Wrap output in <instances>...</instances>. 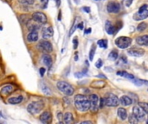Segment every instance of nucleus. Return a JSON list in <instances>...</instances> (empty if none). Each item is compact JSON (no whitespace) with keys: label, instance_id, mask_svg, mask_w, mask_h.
I'll list each match as a JSON object with an SVG mask.
<instances>
[{"label":"nucleus","instance_id":"f257e3e1","mask_svg":"<svg viewBox=\"0 0 148 124\" xmlns=\"http://www.w3.org/2000/svg\"><path fill=\"white\" fill-rule=\"evenodd\" d=\"M75 108L80 112H86L89 110V101L84 95H76L75 97Z\"/></svg>","mask_w":148,"mask_h":124},{"label":"nucleus","instance_id":"f03ea898","mask_svg":"<svg viewBox=\"0 0 148 124\" xmlns=\"http://www.w3.org/2000/svg\"><path fill=\"white\" fill-rule=\"evenodd\" d=\"M56 86H57L58 90H60V91H62V93H64L67 96H72L75 92L74 87L65 81H59L56 84Z\"/></svg>","mask_w":148,"mask_h":124},{"label":"nucleus","instance_id":"7ed1b4c3","mask_svg":"<svg viewBox=\"0 0 148 124\" xmlns=\"http://www.w3.org/2000/svg\"><path fill=\"white\" fill-rule=\"evenodd\" d=\"M43 107H44V103L41 101H36V102H32L31 103H30L27 107L28 112L30 114H38L43 110Z\"/></svg>","mask_w":148,"mask_h":124},{"label":"nucleus","instance_id":"20e7f679","mask_svg":"<svg viewBox=\"0 0 148 124\" xmlns=\"http://www.w3.org/2000/svg\"><path fill=\"white\" fill-rule=\"evenodd\" d=\"M115 44L119 48L126 49L132 44V39L127 36H120L115 40Z\"/></svg>","mask_w":148,"mask_h":124},{"label":"nucleus","instance_id":"39448f33","mask_svg":"<svg viewBox=\"0 0 148 124\" xmlns=\"http://www.w3.org/2000/svg\"><path fill=\"white\" fill-rule=\"evenodd\" d=\"M89 101V110L92 112H97L99 109V97L96 94H91L88 97Z\"/></svg>","mask_w":148,"mask_h":124},{"label":"nucleus","instance_id":"423d86ee","mask_svg":"<svg viewBox=\"0 0 148 124\" xmlns=\"http://www.w3.org/2000/svg\"><path fill=\"white\" fill-rule=\"evenodd\" d=\"M105 99V105L108 106V107H116L119 104V98L115 95L109 94L108 97H106Z\"/></svg>","mask_w":148,"mask_h":124},{"label":"nucleus","instance_id":"0eeeda50","mask_svg":"<svg viewBox=\"0 0 148 124\" xmlns=\"http://www.w3.org/2000/svg\"><path fill=\"white\" fill-rule=\"evenodd\" d=\"M132 114L136 116V118L138 119L139 121H142L145 119L146 113H145L139 105H135L133 107V109H132Z\"/></svg>","mask_w":148,"mask_h":124},{"label":"nucleus","instance_id":"6e6552de","mask_svg":"<svg viewBox=\"0 0 148 124\" xmlns=\"http://www.w3.org/2000/svg\"><path fill=\"white\" fill-rule=\"evenodd\" d=\"M32 19L36 23H42V24H44V23H47V16L43 12H35L32 15Z\"/></svg>","mask_w":148,"mask_h":124},{"label":"nucleus","instance_id":"1a4fd4ad","mask_svg":"<svg viewBox=\"0 0 148 124\" xmlns=\"http://www.w3.org/2000/svg\"><path fill=\"white\" fill-rule=\"evenodd\" d=\"M38 47L40 48L42 51L46 52V53H50V52L53 50V47H52V44L49 41L43 40L39 42L38 44Z\"/></svg>","mask_w":148,"mask_h":124},{"label":"nucleus","instance_id":"9d476101","mask_svg":"<svg viewBox=\"0 0 148 124\" xmlns=\"http://www.w3.org/2000/svg\"><path fill=\"white\" fill-rule=\"evenodd\" d=\"M106 9L109 13H117L120 10V4L116 2H110L106 6Z\"/></svg>","mask_w":148,"mask_h":124},{"label":"nucleus","instance_id":"9b49d317","mask_svg":"<svg viewBox=\"0 0 148 124\" xmlns=\"http://www.w3.org/2000/svg\"><path fill=\"white\" fill-rule=\"evenodd\" d=\"M128 54L132 56H135V57H140V56H142L143 54H145V50H143L142 48H139V47H132V48L128 49L127 51Z\"/></svg>","mask_w":148,"mask_h":124},{"label":"nucleus","instance_id":"f8f14e48","mask_svg":"<svg viewBox=\"0 0 148 124\" xmlns=\"http://www.w3.org/2000/svg\"><path fill=\"white\" fill-rule=\"evenodd\" d=\"M14 91H15V88L11 85V84H6V85L3 86L1 89H0V92H1V94L5 95V96L11 94Z\"/></svg>","mask_w":148,"mask_h":124},{"label":"nucleus","instance_id":"ddd939ff","mask_svg":"<svg viewBox=\"0 0 148 124\" xmlns=\"http://www.w3.org/2000/svg\"><path fill=\"white\" fill-rule=\"evenodd\" d=\"M52 120V115L50 112L49 111H44L42 115L40 116V121L43 123H48Z\"/></svg>","mask_w":148,"mask_h":124},{"label":"nucleus","instance_id":"4468645a","mask_svg":"<svg viewBox=\"0 0 148 124\" xmlns=\"http://www.w3.org/2000/svg\"><path fill=\"white\" fill-rule=\"evenodd\" d=\"M54 34V30L52 27H48L43 29V37L44 39H49L53 36Z\"/></svg>","mask_w":148,"mask_h":124},{"label":"nucleus","instance_id":"2eb2a0df","mask_svg":"<svg viewBox=\"0 0 148 124\" xmlns=\"http://www.w3.org/2000/svg\"><path fill=\"white\" fill-rule=\"evenodd\" d=\"M147 17H148V10H145V11H143V12H137L133 16V18L136 21L144 20V19L147 18Z\"/></svg>","mask_w":148,"mask_h":124},{"label":"nucleus","instance_id":"dca6fc26","mask_svg":"<svg viewBox=\"0 0 148 124\" xmlns=\"http://www.w3.org/2000/svg\"><path fill=\"white\" fill-rule=\"evenodd\" d=\"M119 102L123 106H129L132 104V99L128 96H122L120 99H119Z\"/></svg>","mask_w":148,"mask_h":124},{"label":"nucleus","instance_id":"f3484780","mask_svg":"<svg viewBox=\"0 0 148 124\" xmlns=\"http://www.w3.org/2000/svg\"><path fill=\"white\" fill-rule=\"evenodd\" d=\"M136 42L140 46H147L148 45V36L145 34V36L137 37Z\"/></svg>","mask_w":148,"mask_h":124},{"label":"nucleus","instance_id":"a211bd4d","mask_svg":"<svg viewBox=\"0 0 148 124\" xmlns=\"http://www.w3.org/2000/svg\"><path fill=\"white\" fill-rule=\"evenodd\" d=\"M38 40V33L36 31H30L27 36V41L29 42H34Z\"/></svg>","mask_w":148,"mask_h":124},{"label":"nucleus","instance_id":"6ab92c4d","mask_svg":"<svg viewBox=\"0 0 148 124\" xmlns=\"http://www.w3.org/2000/svg\"><path fill=\"white\" fill-rule=\"evenodd\" d=\"M23 97H22V96H18V97H10V98L8 99V103L10 104H18L23 101Z\"/></svg>","mask_w":148,"mask_h":124},{"label":"nucleus","instance_id":"aec40b11","mask_svg":"<svg viewBox=\"0 0 148 124\" xmlns=\"http://www.w3.org/2000/svg\"><path fill=\"white\" fill-rule=\"evenodd\" d=\"M117 114H118V116L121 120H126L127 118V110H125L124 108H119L117 110Z\"/></svg>","mask_w":148,"mask_h":124},{"label":"nucleus","instance_id":"412c9836","mask_svg":"<svg viewBox=\"0 0 148 124\" xmlns=\"http://www.w3.org/2000/svg\"><path fill=\"white\" fill-rule=\"evenodd\" d=\"M63 121L65 123L67 124H70V123H73L74 122V117H73V115L69 112H67L65 113V115L63 116Z\"/></svg>","mask_w":148,"mask_h":124},{"label":"nucleus","instance_id":"4be33fe9","mask_svg":"<svg viewBox=\"0 0 148 124\" xmlns=\"http://www.w3.org/2000/svg\"><path fill=\"white\" fill-rule=\"evenodd\" d=\"M106 32H107V34H114L115 33V27L112 25L110 21H106Z\"/></svg>","mask_w":148,"mask_h":124},{"label":"nucleus","instance_id":"5701e85b","mask_svg":"<svg viewBox=\"0 0 148 124\" xmlns=\"http://www.w3.org/2000/svg\"><path fill=\"white\" fill-rule=\"evenodd\" d=\"M43 61L48 67H50L52 66V59L49 55L48 54H44L43 56Z\"/></svg>","mask_w":148,"mask_h":124},{"label":"nucleus","instance_id":"b1692460","mask_svg":"<svg viewBox=\"0 0 148 124\" xmlns=\"http://www.w3.org/2000/svg\"><path fill=\"white\" fill-rule=\"evenodd\" d=\"M117 75H119V76H121V77L127 78V79H133L134 78H135L132 74H130V73H127V72H125V71H119V72H117Z\"/></svg>","mask_w":148,"mask_h":124},{"label":"nucleus","instance_id":"393cba45","mask_svg":"<svg viewBox=\"0 0 148 124\" xmlns=\"http://www.w3.org/2000/svg\"><path fill=\"white\" fill-rule=\"evenodd\" d=\"M40 87H41V90L43 91V92L44 93V94H46V95H50L51 94V91H50V90H49V88L44 84V83L41 82Z\"/></svg>","mask_w":148,"mask_h":124},{"label":"nucleus","instance_id":"a878e982","mask_svg":"<svg viewBox=\"0 0 148 124\" xmlns=\"http://www.w3.org/2000/svg\"><path fill=\"white\" fill-rule=\"evenodd\" d=\"M119 57V54L117 52V50H113L112 52H110V54H108V58L111 60H116L117 58Z\"/></svg>","mask_w":148,"mask_h":124},{"label":"nucleus","instance_id":"bb28decb","mask_svg":"<svg viewBox=\"0 0 148 124\" xmlns=\"http://www.w3.org/2000/svg\"><path fill=\"white\" fill-rule=\"evenodd\" d=\"M97 44L101 48H106L107 47V40H105V39L99 40L97 41Z\"/></svg>","mask_w":148,"mask_h":124},{"label":"nucleus","instance_id":"cd10ccee","mask_svg":"<svg viewBox=\"0 0 148 124\" xmlns=\"http://www.w3.org/2000/svg\"><path fill=\"white\" fill-rule=\"evenodd\" d=\"M146 29H147V24L145 23H141L138 25V27H137V30H138L139 32H143Z\"/></svg>","mask_w":148,"mask_h":124},{"label":"nucleus","instance_id":"c85d7f7f","mask_svg":"<svg viewBox=\"0 0 148 124\" xmlns=\"http://www.w3.org/2000/svg\"><path fill=\"white\" fill-rule=\"evenodd\" d=\"M128 121H129V122L131 124H137L139 122V120L136 118V116L133 114L130 115L129 117H128Z\"/></svg>","mask_w":148,"mask_h":124},{"label":"nucleus","instance_id":"c756f323","mask_svg":"<svg viewBox=\"0 0 148 124\" xmlns=\"http://www.w3.org/2000/svg\"><path fill=\"white\" fill-rule=\"evenodd\" d=\"M133 83L135 84H137V85H142L143 84V83H144L145 84H147V81L146 80H140V79H136L135 78H134L133 79Z\"/></svg>","mask_w":148,"mask_h":124},{"label":"nucleus","instance_id":"7c9ffc66","mask_svg":"<svg viewBox=\"0 0 148 124\" xmlns=\"http://www.w3.org/2000/svg\"><path fill=\"white\" fill-rule=\"evenodd\" d=\"M139 106L145 112V113H147L148 112V104L146 103H145V102H143V103H139Z\"/></svg>","mask_w":148,"mask_h":124},{"label":"nucleus","instance_id":"2f4dec72","mask_svg":"<svg viewBox=\"0 0 148 124\" xmlns=\"http://www.w3.org/2000/svg\"><path fill=\"white\" fill-rule=\"evenodd\" d=\"M87 72H88V69H85L82 73H75V75L76 78H82L83 76H85V74L87 73Z\"/></svg>","mask_w":148,"mask_h":124},{"label":"nucleus","instance_id":"473e14b6","mask_svg":"<svg viewBox=\"0 0 148 124\" xmlns=\"http://www.w3.org/2000/svg\"><path fill=\"white\" fill-rule=\"evenodd\" d=\"M95 46H93L92 49H91V51H90V54H89V60H93V55H95Z\"/></svg>","mask_w":148,"mask_h":124},{"label":"nucleus","instance_id":"72a5a7b5","mask_svg":"<svg viewBox=\"0 0 148 124\" xmlns=\"http://www.w3.org/2000/svg\"><path fill=\"white\" fill-rule=\"evenodd\" d=\"M19 2L22 4H32L34 3V0H19Z\"/></svg>","mask_w":148,"mask_h":124},{"label":"nucleus","instance_id":"f704fd0d","mask_svg":"<svg viewBox=\"0 0 148 124\" xmlns=\"http://www.w3.org/2000/svg\"><path fill=\"white\" fill-rule=\"evenodd\" d=\"M29 29L30 31H36V30L39 29V27L37 25H30L29 27Z\"/></svg>","mask_w":148,"mask_h":124},{"label":"nucleus","instance_id":"c9c22d12","mask_svg":"<svg viewBox=\"0 0 148 124\" xmlns=\"http://www.w3.org/2000/svg\"><path fill=\"white\" fill-rule=\"evenodd\" d=\"M147 4H143L141 7L139 9V11L138 12H143V11H145V10H147Z\"/></svg>","mask_w":148,"mask_h":124},{"label":"nucleus","instance_id":"e433bc0d","mask_svg":"<svg viewBox=\"0 0 148 124\" xmlns=\"http://www.w3.org/2000/svg\"><path fill=\"white\" fill-rule=\"evenodd\" d=\"M102 65H103V63H102V60H98L96 64H95V66L97 67V68H101L102 66Z\"/></svg>","mask_w":148,"mask_h":124},{"label":"nucleus","instance_id":"4c0bfd02","mask_svg":"<svg viewBox=\"0 0 148 124\" xmlns=\"http://www.w3.org/2000/svg\"><path fill=\"white\" fill-rule=\"evenodd\" d=\"M73 42H74V48L76 49L77 48V46H78V41H77V37H75L73 40Z\"/></svg>","mask_w":148,"mask_h":124},{"label":"nucleus","instance_id":"58836bf2","mask_svg":"<svg viewBox=\"0 0 148 124\" xmlns=\"http://www.w3.org/2000/svg\"><path fill=\"white\" fill-rule=\"evenodd\" d=\"M45 68L44 67H41L40 68V74H41V77H43L44 76V73H45Z\"/></svg>","mask_w":148,"mask_h":124},{"label":"nucleus","instance_id":"ea45409f","mask_svg":"<svg viewBox=\"0 0 148 124\" xmlns=\"http://www.w3.org/2000/svg\"><path fill=\"white\" fill-rule=\"evenodd\" d=\"M132 3V0H125V4L127 7H129Z\"/></svg>","mask_w":148,"mask_h":124},{"label":"nucleus","instance_id":"a19ab883","mask_svg":"<svg viewBox=\"0 0 148 124\" xmlns=\"http://www.w3.org/2000/svg\"><path fill=\"white\" fill-rule=\"evenodd\" d=\"M83 10H84V11L89 13V12H90V8H89V7H86V6H85V7H83Z\"/></svg>","mask_w":148,"mask_h":124},{"label":"nucleus","instance_id":"79ce46f5","mask_svg":"<svg viewBox=\"0 0 148 124\" xmlns=\"http://www.w3.org/2000/svg\"><path fill=\"white\" fill-rule=\"evenodd\" d=\"M93 124V121H82V124Z\"/></svg>","mask_w":148,"mask_h":124},{"label":"nucleus","instance_id":"37998d69","mask_svg":"<svg viewBox=\"0 0 148 124\" xmlns=\"http://www.w3.org/2000/svg\"><path fill=\"white\" fill-rule=\"evenodd\" d=\"M77 27L79 28L80 29H83V23H79V24H78V26H77Z\"/></svg>","mask_w":148,"mask_h":124},{"label":"nucleus","instance_id":"c03bdc74","mask_svg":"<svg viewBox=\"0 0 148 124\" xmlns=\"http://www.w3.org/2000/svg\"><path fill=\"white\" fill-rule=\"evenodd\" d=\"M55 1H56V6H57V7H59L60 4H61V0H55Z\"/></svg>","mask_w":148,"mask_h":124},{"label":"nucleus","instance_id":"a18cd8bd","mask_svg":"<svg viewBox=\"0 0 148 124\" xmlns=\"http://www.w3.org/2000/svg\"><path fill=\"white\" fill-rule=\"evenodd\" d=\"M57 118L59 119V120H62V113H59V114H57Z\"/></svg>","mask_w":148,"mask_h":124},{"label":"nucleus","instance_id":"49530a36","mask_svg":"<svg viewBox=\"0 0 148 124\" xmlns=\"http://www.w3.org/2000/svg\"><path fill=\"white\" fill-rule=\"evenodd\" d=\"M91 32V29H88V30H85V34H89Z\"/></svg>","mask_w":148,"mask_h":124},{"label":"nucleus","instance_id":"de8ad7c7","mask_svg":"<svg viewBox=\"0 0 148 124\" xmlns=\"http://www.w3.org/2000/svg\"><path fill=\"white\" fill-rule=\"evenodd\" d=\"M62 12H61V10H60V12H59V17H58V20L59 21H61V19H62Z\"/></svg>","mask_w":148,"mask_h":124},{"label":"nucleus","instance_id":"09e8293b","mask_svg":"<svg viewBox=\"0 0 148 124\" xmlns=\"http://www.w3.org/2000/svg\"><path fill=\"white\" fill-rule=\"evenodd\" d=\"M97 77H99V78L101 77V78H104V79H106V77L103 74H99V75H97Z\"/></svg>","mask_w":148,"mask_h":124},{"label":"nucleus","instance_id":"8fccbe9b","mask_svg":"<svg viewBox=\"0 0 148 124\" xmlns=\"http://www.w3.org/2000/svg\"><path fill=\"white\" fill-rule=\"evenodd\" d=\"M77 55H78V54H77V53H75V60H78V56H77Z\"/></svg>","mask_w":148,"mask_h":124},{"label":"nucleus","instance_id":"3c124183","mask_svg":"<svg viewBox=\"0 0 148 124\" xmlns=\"http://www.w3.org/2000/svg\"><path fill=\"white\" fill-rule=\"evenodd\" d=\"M95 1H99V0H95Z\"/></svg>","mask_w":148,"mask_h":124}]
</instances>
